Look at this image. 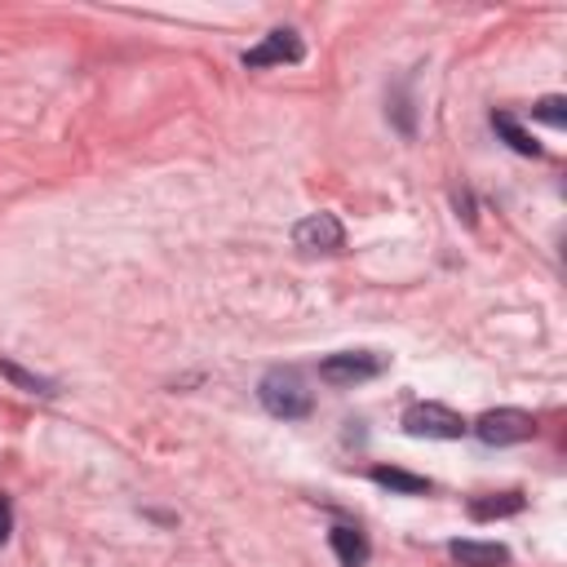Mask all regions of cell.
Masks as SVG:
<instances>
[{"label": "cell", "instance_id": "cell-1", "mask_svg": "<svg viewBox=\"0 0 567 567\" xmlns=\"http://www.w3.org/2000/svg\"><path fill=\"white\" fill-rule=\"evenodd\" d=\"M257 399H261V408H266L270 416H279V421H301V416H310V408H315V394L306 390V381H301L297 368H270V372L257 381Z\"/></svg>", "mask_w": 567, "mask_h": 567}, {"label": "cell", "instance_id": "cell-2", "mask_svg": "<svg viewBox=\"0 0 567 567\" xmlns=\"http://www.w3.org/2000/svg\"><path fill=\"white\" fill-rule=\"evenodd\" d=\"M474 434L487 443V447H509V443H527L536 434V416L523 412V408H492L474 421Z\"/></svg>", "mask_w": 567, "mask_h": 567}, {"label": "cell", "instance_id": "cell-3", "mask_svg": "<svg viewBox=\"0 0 567 567\" xmlns=\"http://www.w3.org/2000/svg\"><path fill=\"white\" fill-rule=\"evenodd\" d=\"M381 372H385V354H377V350H337L319 363V377L328 385H359Z\"/></svg>", "mask_w": 567, "mask_h": 567}, {"label": "cell", "instance_id": "cell-4", "mask_svg": "<svg viewBox=\"0 0 567 567\" xmlns=\"http://www.w3.org/2000/svg\"><path fill=\"white\" fill-rule=\"evenodd\" d=\"M403 430L412 439H461L470 430V421L443 403H412L403 412Z\"/></svg>", "mask_w": 567, "mask_h": 567}, {"label": "cell", "instance_id": "cell-5", "mask_svg": "<svg viewBox=\"0 0 567 567\" xmlns=\"http://www.w3.org/2000/svg\"><path fill=\"white\" fill-rule=\"evenodd\" d=\"M306 58V44L297 31L288 27H275L270 35H261V44L244 49V66L248 71H261V66H284V62H301Z\"/></svg>", "mask_w": 567, "mask_h": 567}, {"label": "cell", "instance_id": "cell-6", "mask_svg": "<svg viewBox=\"0 0 567 567\" xmlns=\"http://www.w3.org/2000/svg\"><path fill=\"white\" fill-rule=\"evenodd\" d=\"M292 244L301 248V252H337L341 244H346V226L337 221V213H310V217H301L297 226H292Z\"/></svg>", "mask_w": 567, "mask_h": 567}, {"label": "cell", "instance_id": "cell-7", "mask_svg": "<svg viewBox=\"0 0 567 567\" xmlns=\"http://www.w3.org/2000/svg\"><path fill=\"white\" fill-rule=\"evenodd\" d=\"M447 554H452L461 567H505V563H509V549L496 545V540H452Z\"/></svg>", "mask_w": 567, "mask_h": 567}, {"label": "cell", "instance_id": "cell-8", "mask_svg": "<svg viewBox=\"0 0 567 567\" xmlns=\"http://www.w3.org/2000/svg\"><path fill=\"white\" fill-rule=\"evenodd\" d=\"M328 545H332V554H337V563L341 567H363L368 563V536L359 532V527H346V523H337L332 532H328Z\"/></svg>", "mask_w": 567, "mask_h": 567}, {"label": "cell", "instance_id": "cell-9", "mask_svg": "<svg viewBox=\"0 0 567 567\" xmlns=\"http://www.w3.org/2000/svg\"><path fill=\"white\" fill-rule=\"evenodd\" d=\"M372 483L377 487H390L399 496H425L430 492V478L425 474H412V470H399V465H377L372 470Z\"/></svg>", "mask_w": 567, "mask_h": 567}, {"label": "cell", "instance_id": "cell-10", "mask_svg": "<svg viewBox=\"0 0 567 567\" xmlns=\"http://www.w3.org/2000/svg\"><path fill=\"white\" fill-rule=\"evenodd\" d=\"M523 509V492H487V496H474L470 501V518L487 523V518H509Z\"/></svg>", "mask_w": 567, "mask_h": 567}, {"label": "cell", "instance_id": "cell-11", "mask_svg": "<svg viewBox=\"0 0 567 567\" xmlns=\"http://www.w3.org/2000/svg\"><path fill=\"white\" fill-rule=\"evenodd\" d=\"M492 128H496V133L509 142V151L532 155V159H536V155H545V151H540V142H536V137H532V133H527V128H523V124H518L509 111H492Z\"/></svg>", "mask_w": 567, "mask_h": 567}, {"label": "cell", "instance_id": "cell-12", "mask_svg": "<svg viewBox=\"0 0 567 567\" xmlns=\"http://www.w3.org/2000/svg\"><path fill=\"white\" fill-rule=\"evenodd\" d=\"M0 372H4L13 385H22L27 394H53V390H58L49 377H35V372H27V368H18V363H9V359H0Z\"/></svg>", "mask_w": 567, "mask_h": 567}, {"label": "cell", "instance_id": "cell-13", "mask_svg": "<svg viewBox=\"0 0 567 567\" xmlns=\"http://www.w3.org/2000/svg\"><path fill=\"white\" fill-rule=\"evenodd\" d=\"M532 115L545 120V124H554V128H563V124H567V102H563V97H540V102L532 106Z\"/></svg>", "mask_w": 567, "mask_h": 567}, {"label": "cell", "instance_id": "cell-14", "mask_svg": "<svg viewBox=\"0 0 567 567\" xmlns=\"http://www.w3.org/2000/svg\"><path fill=\"white\" fill-rule=\"evenodd\" d=\"M390 115H394V124H399V128L412 137V128H416V124H412V102H408V93H403V89L394 93V106H390Z\"/></svg>", "mask_w": 567, "mask_h": 567}, {"label": "cell", "instance_id": "cell-15", "mask_svg": "<svg viewBox=\"0 0 567 567\" xmlns=\"http://www.w3.org/2000/svg\"><path fill=\"white\" fill-rule=\"evenodd\" d=\"M9 532H13V505H9V496L0 492V549H4V540H9Z\"/></svg>", "mask_w": 567, "mask_h": 567}]
</instances>
